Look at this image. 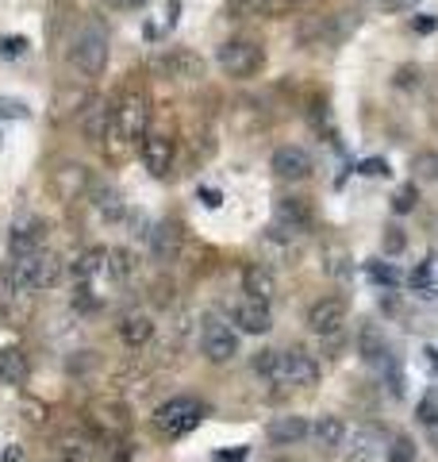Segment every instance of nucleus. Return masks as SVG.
I'll return each instance as SVG.
<instances>
[{"mask_svg":"<svg viewBox=\"0 0 438 462\" xmlns=\"http://www.w3.org/2000/svg\"><path fill=\"white\" fill-rule=\"evenodd\" d=\"M69 62L81 69L85 78H100L108 66V32L100 23H85L69 42Z\"/></svg>","mask_w":438,"mask_h":462,"instance_id":"nucleus-1","label":"nucleus"},{"mask_svg":"<svg viewBox=\"0 0 438 462\" xmlns=\"http://www.w3.org/2000/svg\"><path fill=\"white\" fill-rule=\"evenodd\" d=\"M142 135H146V97L131 89V93L120 97V105H115V112H112L108 139L120 143V151H115V154H123L127 147H135Z\"/></svg>","mask_w":438,"mask_h":462,"instance_id":"nucleus-2","label":"nucleus"},{"mask_svg":"<svg viewBox=\"0 0 438 462\" xmlns=\"http://www.w3.org/2000/svg\"><path fill=\"white\" fill-rule=\"evenodd\" d=\"M200 420H204V404L196 397H169L166 404H158L154 409V428L162 431V436H169V439L193 431Z\"/></svg>","mask_w":438,"mask_h":462,"instance_id":"nucleus-3","label":"nucleus"},{"mask_svg":"<svg viewBox=\"0 0 438 462\" xmlns=\"http://www.w3.org/2000/svg\"><path fill=\"white\" fill-rule=\"evenodd\" d=\"M215 62L227 78H254L261 62H266V51H261V42H254V39H231L219 47Z\"/></svg>","mask_w":438,"mask_h":462,"instance_id":"nucleus-4","label":"nucleus"},{"mask_svg":"<svg viewBox=\"0 0 438 462\" xmlns=\"http://www.w3.org/2000/svg\"><path fill=\"white\" fill-rule=\"evenodd\" d=\"M200 346L212 363H231V358L239 355V336H235V328L224 324L219 316H208L200 328Z\"/></svg>","mask_w":438,"mask_h":462,"instance_id":"nucleus-5","label":"nucleus"},{"mask_svg":"<svg viewBox=\"0 0 438 462\" xmlns=\"http://www.w3.org/2000/svg\"><path fill=\"white\" fill-rule=\"evenodd\" d=\"M312 227V205L304 197H281L277 200V216H273V227L277 236H285V239H297L304 236V231Z\"/></svg>","mask_w":438,"mask_h":462,"instance_id":"nucleus-6","label":"nucleus"},{"mask_svg":"<svg viewBox=\"0 0 438 462\" xmlns=\"http://www.w3.org/2000/svg\"><path fill=\"white\" fill-rule=\"evenodd\" d=\"M277 382H285V385H315L319 382V363L308 351H300V346L281 351V363H277Z\"/></svg>","mask_w":438,"mask_h":462,"instance_id":"nucleus-7","label":"nucleus"},{"mask_svg":"<svg viewBox=\"0 0 438 462\" xmlns=\"http://www.w3.org/2000/svg\"><path fill=\"white\" fill-rule=\"evenodd\" d=\"M342 16H346V12L304 20V23H300V42H304V47H334V42H339V39L346 35Z\"/></svg>","mask_w":438,"mask_h":462,"instance_id":"nucleus-8","label":"nucleus"},{"mask_svg":"<svg viewBox=\"0 0 438 462\" xmlns=\"http://www.w3.org/2000/svg\"><path fill=\"white\" fill-rule=\"evenodd\" d=\"M158 69L173 81H200L204 78V58L178 47V51H166L162 58H158Z\"/></svg>","mask_w":438,"mask_h":462,"instance_id":"nucleus-9","label":"nucleus"},{"mask_svg":"<svg viewBox=\"0 0 438 462\" xmlns=\"http://www.w3.org/2000/svg\"><path fill=\"white\" fill-rule=\"evenodd\" d=\"M346 324V300L342 297H324L308 309V328L315 336H334Z\"/></svg>","mask_w":438,"mask_h":462,"instance_id":"nucleus-10","label":"nucleus"},{"mask_svg":"<svg viewBox=\"0 0 438 462\" xmlns=\"http://www.w3.org/2000/svg\"><path fill=\"white\" fill-rule=\"evenodd\" d=\"M312 154L304 151V147H277L273 151V173L281 181H304V178H312Z\"/></svg>","mask_w":438,"mask_h":462,"instance_id":"nucleus-11","label":"nucleus"},{"mask_svg":"<svg viewBox=\"0 0 438 462\" xmlns=\"http://www.w3.org/2000/svg\"><path fill=\"white\" fill-rule=\"evenodd\" d=\"M42 243H47V224L35 220V216H27V220L12 224V236H8V251H12V258L35 254V251H42Z\"/></svg>","mask_w":438,"mask_h":462,"instance_id":"nucleus-12","label":"nucleus"},{"mask_svg":"<svg viewBox=\"0 0 438 462\" xmlns=\"http://www.w3.org/2000/svg\"><path fill=\"white\" fill-rule=\"evenodd\" d=\"M142 162H146V170H151L154 178H169V170H173V139L162 135V132L142 135Z\"/></svg>","mask_w":438,"mask_h":462,"instance_id":"nucleus-13","label":"nucleus"},{"mask_svg":"<svg viewBox=\"0 0 438 462\" xmlns=\"http://www.w3.org/2000/svg\"><path fill=\"white\" fill-rule=\"evenodd\" d=\"M50 189L58 200H78L85 189H89V170L81 162H66L50 173Z\"/></svg>","mask_w":438,"mask_h":462,"instance_id":"nucleus-14","label":"nucleus"},{"mask_svg":"<svg viewBox=\"0 0 438 462\" xmlns=\"http://www.w3.org/2000/svg\"><path fill=\"white\" fill-rule=\"evenodd\" d=\"M73 278L78 282H100V278H115L112 273V251L108 247H89L85 254L73 258Z\"/></svg>","mask_w":438,"mask_h":462,"instance_id":"nucleus-15","label":"nucleus"},{"mask_svg":"<svg viewBox=\"0 0 438 462\" xmlns=\"http://www.w3.org/2000/svg\"><path fill=\"white\" fill-rule=\"evenodd\" d=\"M112 112H115V105L93 97L89 105H85V112H81V132H85V139H89V143H105L108 132H112Z\"/></svg>","mask_w":438,"mask_h":462,"instance_id":"nucleus-16","label":"nucleus"},{"mask_svg":"<svg viewBox=\"0 0 438 462\" xmlns=\"http://www.w3.org/2000/svg\"><path fill=\"white\" fill-rule=\"evenodd\" d=\"M235 328L246 331V336H266L273 328V316H269V300H242L235 305Z\"/></svg>","mask_w":438,"mask_h":462,"instance_id":"nucleus-17","label":"nucleus"},{"mask_svg":"<svg viewBox=\"0 0 438 462\" xmlns=\"http://www.w3.org/2000/svg\"><path fill=\"white\" fill-rule=\"evenodd\" d=\"M146 236H151V251H154L158 263H173V258L181 254V239H185V231H181V224H178V220H162L154 231H146Z\"/></svg>","mask_w":438,"mask_h":462,"instance_id":"nucleus-18","label":"nucleus"},{"mask_svg":"<svg viewBox=\"0 0 438 462\" xmlns=\"http://www.w3.org/2000/svg\"><path fill=\"white\" fill-rule=\"evenodd\" d=\"M89 416H93V424L100 428V436H108V439H115V436H123L127 431V409L120 401H96L93 409H89Z\"/></svg>","mask_w":438,"mask_h":462,"instance_id":"nucleus-19","label":"nucleus"},{"mask_svg":"<svg viewBox=\"0 0 438 462\" xmlns=\"http://www.w3.org/2000/svg\"><path fill=\"white\" fill-rule=\"evenodd\" d=\"M50 462H93V439L78 436V431H66V436H58Z\"/></svg>","mask_w":438,"mask_h":462,"instance_id":"nucleus-20","label":"nucleus"},{"mask_svg":"<svg viewBox=\"0 0 438 462\" xmlns=\"http://www.w3.org/2000/svg\"><path fill=\"white\" fill-rule=\"evenodd\" d=\"M304 436H312V424L304 420V416H277V420L269 424V443L273 447H292Z\"/></svg>","mask_w":438,"mask_h":462,"instance_id":"nucleus-21","label":"nucleus"},{"mask_svg":"<svg viewBox=\"0 0 438 462\" xmlns=\"http://www.w3.org/2000/svg\"><path fill=\"white\" fill-rule=\"evenodd\" d=\"M242 289L251 293L254 300H273L277 297V282H273V273L269 266H261V263H251L242 270Z\"/></svg>","mask_w":438,"mask_h":462,"instance_id":"nucleus-22","label":"nucleus"},{"mask_svg":"<svg viewBox=\"0 0 438 462\" xmlns=\"http://www.w3.org/2000/svg\"><path fill=\"white\" fill-rule=\"evenodd\" d=\"M93 100V93H89V85H62L58 89V100H54V116L58 120H66V116H78V112H85V105Z\"/></svg>","mask_w":438,"mask_h":462,"instance_id":"nucleus-23","label":"nucleus"},{"mask_svg":"<svg viewBox=\"0 0 438 462\" xmlns=\"http://www.w3.org/2000/svg\"><path fill=\"white\" fill-rule=\"evenodd\" d=\"M358 355L370 366H381L385 358H388V343H385V336L373 324H361V331H358Z\"/></svg>","mask_w":438,"mask_h":462,"instance_id":"nucleus-24","label":"nucleus"},{"mask_svg":"<svg viewBox=\"0 0 438 462\" xmlns=\"http://www.w3.org/2000/svg\"><path fill=\"white\" fill-rule=\"evenodd\" d=\"M154 336V320L146 312H127L123 320H120V339L127 346H142V343H151Z\"/></svg>","mask_w":438,"mask_h":462,"instance_id":"nucleus-25","label":"nucleus"},{"mask_svg":"<svg viewBox=\"0 0 438 462\" xmlns=\"http://www.w3.org/2000/svg\"><path fill=\"white\" fill-rule=\"evenodd\" d=\"M407 285H412V293L427 297V300H438V254H431L427 263H419L412 270V278H407Z\"/></svg>","mask_w":438,"mask_h":462,"instance_id":"nucleus-26","label":"nucleus"},{"mask_svg":"<svg viewBox=\"0 0 438 462\" xmlns=\"http://www.w3.org/2000/svg\"><path fill=\"white\" fill-rule=\"evenodd\" d=\"M0 382L5 385H23L27 382V355L23 351H12V346L0 351Z\"/></svg>","mask_w":438,"mask_h":462,"instance_id":"nucleus-27","label":"nucleus"},{"mask_svg":"<svg viewBox=\"0 0 438 462\" xmlns=\"http://www.w3.org/2000/svg\"><path fill=\"white\" fill-rule=\"evenodd\" d=\"M312 436L319 447H342L346 439V424L339 420V416H319V420L312 424Z\"/></svg>","mask_w":438,"mask_h":462,"instance_id":"nucleus-28","label":"nucleus"},{"mask_svg":"<svg viewBox=\"0 0 438 462\" xmlns=\"http://www.w3.org/2000/svg\"><path fill=\"white\" fill-rule=\"evenodd\" d=\"M377 451H381V436H377L373 428H361L354 436V451L346 455V462H373Z\"/></svg>","mask_w":438,"mask_h":462,"instance_id":"nucleus-29","label":"nucleus"},{"mask_svg":"<svg viewBox=\"0 0 438 462\" xmlns=\"http://www.w3.org/2000/svg\"><path fill=\"white\" fill-rule=\"evenodd\" d=\"M93 208L105 216V220H120V216H123V200H120V193H115L112 185H96V189H93Z\"/></svg>","mask_w":438,"mask_h":462,"instance_id":"nucleus-30","label":"nucleus"},{"mask_svg":"<svg viewBox=\"0 0 438 462\" xmlns=\"http://www.w3.org/2000/svg\"><path fill=\"white\" fill-rule=\"evenodd\" d=\"M365 273H370L373 285H385V289H397L400 285V270L392 263H365Z\"/></svg>","mask_w":438,"mask_h":462,"instance_id":"nucleus-31","label":"nucleus"},{"mask_svg":"<svg viewBox=\"0 0 438 462\" xmlns=\"http://www.w3.org/2000/svg\"><path fill=\"white\" fill-rule=\"evenodd\" d=\"M277 363H281V351H258L254 355V374H261L266 382H277Z\"/></svg>","mask_w":438,"mask_h":462,"instance_id":"nucleus-32","label":"nucleus"},{"mask_svg":"<svg viewBox=\"0 0 438 462\" xmlns=\"http://www.w3.org/2000/svg\"><path fill=\"white\" fill-rule=\"evenodd\" d=\"M388 462H415V443L407 436H397L388 447Z\"/></svg>","mask_w":438,"mask_h":462,"instance_id":"nucleus-33","label":"nucleus"},{"mask_svg":"<svg viewBox=\"0 0 438 462\" xmlns=\"http://www.w3.org/2000/svg\"><path fill=\"white\" fill-rule=\"evenodd\" d=\"M419 424L431 428V431L438 428V397H434V393H427V397L419 401Z\"/></svg>","mask_w":438,"mask_h":462,"instance_id":"nucleus-34","label":"nucleus"},{"mask_svg":"<svg viewBox=\"0 0 438 462\" xmlns=\"http://www.w3.org/2000/svg\"><path fill=\"white\" fill-rule=\"evenodd\" d=\"M415 200H419V189H415V181H412V185H404V189H397V197H392V208L404 216V212L415 208Z\"/></svg>","mask_w":438,"mask_h":462,"instance_id":"nucleus-35","label":"nucleus"},{"mask_svg":"<svg viewBox=\"0 0 438 462\" xmlns=\"http://www.w3.org/2000/svg\"><path fill=\"white\" fill-rule=\"evenodd\" d=\"M266 5L269 0H227V8L239 16H266Z\"/></svg>","mask_w":438,"mask_h":462,"instance_id":"nucleus-36","label":"nucleus"},{"mask_svg":"<svg viewBox=\"0 0 438 462\" xmlns=\"http://www.w3.org/2000/svg\"><path fill=\"white\" fill-rule=\"evenodd\" d=\"M27 105L23 100H12V97H0V120H27Z\"/></svg>","mask_w":438,"mask_h":462,"instance_id":"nucleus-37","label":"nucleus"},{"mask_svg":"<svg viewBox=\"0 0 438 462\" xmlns=\"http://www.w3.org/2000/svg\"><path fill=\"white\" fill-rule=\"evenodd\" d=\"M381 247L385 254H400L407 247V236H404V227H385V239H381Z\"/></svg>","mask_w":438,"mask_h":462,"instance_id":"nucleus-38","label":"nucleus"},{"mask_svg":"<svg viewBox=\"0 0 438 462\" xmlns=\"http://www.w3.org/2000/svg\"><path fill=\"white\" fill-rule=\"evenodd\" d=\"M27 54V39L23 35H5L0 39V58H20Z\"/></svg>","mask_w":438,"mask_h":462,"instance_id":"nucleus-39","label":"nucleus"},{"mask_svg":"<svg viewBox=\"0 0 438 462\" xmlns=\"http://www.w3.org/2000/svg\"><path fill=\"white\" fill-rule=\"evenodd\" d=\"M327 258H331V263H327V273H334V278H346V273H350V266H346V251H342V247H331Z\"/></svg>","mask_w":438,"mask_h":462,"instance_id":"nucleus-40","label":"nucleus"},{"mask_svg":"<svg viewBox=\"0 0 438 462\" xmlns=\"http://www.w3.org/2000/svg\"><path fill=\"white\" fill-rule=\"evenodd\" d=\"M415 173H419V178H427V181L438 178V158L434 154H419L415 158Z\"/></svg>","mask_w":438,"mask_h":462,"instance_id":"nucleus-41","label":"nucleus"},{"mask_svg":"<svg viewBox=\"0 0 438 462\" xmlns=\"http://www.w3.org/2000/svg\"><path fill=\"white\" fill-rule=\"evenodd\" d=\"M300 5H308V0H269V5H266V16H281V12L300 8Z\"/></svg>","mask_w":438,"mask_h":462,"instance_id":"nucleus-42","label":"nucleus"},{"mask_svg":"<svg viewBox=\"0 0 438 462\" xmlns=\"http://www.w3.org/2000/svg\"><path fill=\"white\" fill-rule=\"evenodd\" d=\"M361 173H370V178H381V173H388V162H381V158H370V162H361Z\"/></svg>","mask_w":438,"mask_h":462,"instance_id":"nucleus-43","label":"nucleus"},{"mask_svg":"<svg viewBox=\"0 0 438 462\" xmlns=\"http://www.w3.org/2000/svg\"><path fill=\"white\" fill-rule=\"evenodd\" d=\"M423 366H427L431 378H438V351L434 346H423Z\"/></svg>","mask_w":438,"mask_h":462,"instance_id":"nucleus-44","label":"nucleus"},{"mask_svg":"<svg viewBox=\"0 0 438 462\" xmlns=\"http://www.w3.org/2000/svg\"><path fill=\"white\" fill-rule=\"evenodd\" d=\"M108 8H115V12H135V8H142L146 0H105Z\"/></svg>","mask_w":438,"mask_h":462,"instance_id":"nucleus-45","label":"nucleus"},{"mask_svg":"<svg viewBox=\"0 0 438 462\" xmlns=\"http://www.w3.org/2000/svg\"><path fill=\"white\" fill-rule=\"evenodd\" d=\"M434 23H438L434 16H419V20H412V27H415V32H419V35H427V32H434Z\"/></svg>","mask_w":438,"mask_h":462,"instance_id":"nucleus-46","label":"nucleus"},{"mask_svg":"<svg viewBox=\"0 0 438 462\" xmlns=\"http://www.w3.org/2000/svg\"><path fill=\"white\" fill-rule=\"evenodd\" d=\"M0 462H23V447H5V455H0Z\"/></svg>","mask_w":438,"mask_h":462,"instance_id":"nucleus-47","label":"nucleus"},{"mask_svg":"<svg viewBox=\"0 0 438 462\" xmlns=\"http://www.w3.org/2000/svg\"><path fill=\"white\" fill-rule=\"evenodd\" d=\"M246 458V447H239V451H219L215 462H242Z\"/></svg>","mask_w":438,"mask_h":462,"instance_id":"nucleus-48","label":"nucleus"},{"mask_svg":"<svg viewBox=\"0 0 438 462\" xmlns=\"http://www.w3.org/2000/svg\"><path fill=\"white\" fill-rule=\"evenodd\" d=\"M419 0H385V8L388 12H407V8H415Z\"/></svg>","mask_w":438,"mask_h":462,"instance_id":"nucleus-49","label":"nucleus"},{"mask_svg":"<svg viewBox=\"0 0 438 462\" xmlns=\"http://www.w3.org/2000/svg\"><path fill=\"white\" fill-rule=\"evenodd\" d=\"M400 85H419V69L404 66V69H400Z\"/></svg>","mask_w":438,"mask_h":462,"instance_id":"nucleus-50","label":"nucleus"},{"mask_svg":"<svg viewBox=\"0 0 438 462\" xmlns=\"http://www.w3.org/2000/svg\"><path fill=\"white\" fill-rule=\"evenodd\" d=\"M204 205L215 208V205H219V193H215V189H208V193H204Z\"/></svg>","mask_w":438,"mask_h":462,"instance_id":"nucleus-51","label":"nucleus"}]
</instances>
